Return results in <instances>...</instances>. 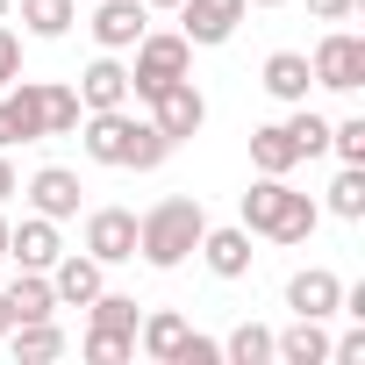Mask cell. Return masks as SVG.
<instances>
[{"instance_id": "6da1fadb", "label": "cell", "mask_w": 365, "mask_h": 365, "mask_svg": "<svg viewBox=\"0 0 365 365\" xmlns=\"http://www.w3.org/2000/svg\"><path fill=\"white\" fill-rule=\"evenodd\" d=\"M86 158L93 165H129V172H158L172 158V136L158 122H136L129 108H93L86 122Z\"/></svg>"}, {"instance_id": "7a4b0ae2", "label": "cell", "mask_w": 365, "mask_h": 365, "mask_svg": "<svg viewBox=\"0 0 365 365\" xmlns=\"http://www.w3.org/2000/svg\"><path fill=\"white\" fill-rule=\"evenodd\" d=\"M201 230H208V215H201V201H187V194H172V201H158L143 222H136V251L158 265V272H172V265H187L194 251H201Z\"/></svg>"}, {"instance_id": "3957f363", "label": "cell", "mask_w": 365, "mask_h": 365, "mask_svg": "<svg viewBox=\"0 0 365 365\" xmlns=\"http://www.w3.org/2000/svg\"><path fill=\"white\" fill-rule=\"evenodd\" d=\"M244 230H251V237H272V244H308V237H315V201L294 194L287 179L258 172V187L244 194Z\"/></svg>"}, {"instance_id": "277c9868", "label": "cell", "mask_w": 365, "mask_h": 365, "mask_svg": "<svg viewBox=\"0 0 365 365\" xmlns=\"http://www.w3.org/2000/svg\"><path fill=\"white\" fill-rule=\"evenodd\" d=\"M129 51H136V72H129V93L136 101H150L172 79H187V65H194V43L187 36H136Z\"/></svg>"}, {"instance_id": "5b68a950", "label": "cell", "mask_w": 365, "mask_h": 365, "mask_svg": "<svg viewBox=\"0 0 365 365\" xmlns=\"http://www.w3.org/2000/svg\"><path fill=\"white\" fill-rule=\"evenodd\" d=\"M308 72H315V86H329V93H358V86H365V36H351V29L322 36L315 58H308Z\"/></svg>"}, {"instance_id": "8992f818", "label": "cell", "mask_w": 365, "mask_h": 365, "mask_svg": "<svg viewBox=\"0 0 365 365\" xmlns=\"http://www.w3.org/2000/svg\"><path fill=\"white\" fill-rule=\"evenodd\" d=\"M150 122H158L172 143H187V136H201L208 101L194 93V79H172V86H158V93H150Z\"/></svg>"}, {"instance_id": "52a82bcc", "label": "cell", "mask_w": 365, "mask_h": 365, "mask_svg": "<svg viewBox=\"0 0 365 365\" xmlns=\"http://www.w3.org/2000/svg\"><path fill=\"white\" fill-rule=\"evenodd\" d=\"M43 136V79H15L0 93V150L8 143H36Z\"/></svg>"}, {"instance_id": "ba28073f", "label": "cell", "mask_w": 365, "mask_h": 365, "mask_svg": "<svg viewBox=\"0 0 365 365\" xmlns=\"http://www.w3.org/2000/svg\"><path fill=\"white\" fill-rule=\"evenodd\" d=\"M244 8H251V0H179V22H187L179 36H187V43H230L237 22H244Z\"/></svg>"}, {"instance_id": "9c48e42d", "label": "cell", "mask_w": 365, "mask_h": 365, "mask_svg": "<svg viewBox=\"0 0 365 365\" xmlns=\"http://www.w3.org/2000/svg\"><path fill=\"white\" fill-rule=\"evenodd\" d=\"M86 258H101V265L136 258V215L129 208H93L86 215Z\"/></svg>"}, {"instance_id": "30bf717a", "label": "cell", "mask_w": 365, "mask_h": 365, "mask_svg": "<svg viewBox=\"0 0 365 365\" xmlns=\"http://www.w3.org/2000/svg\"><path fill=\"white\" fill-rule=\"evenodd\" d=\"M58 251H65V244H58V222H51V215H29L22 230H8V258H15L22 272H51Z\"/></svg>"}, {"instance_id": "8fae6325", "label": "cell", "mask_w": 365, "mask_h": 365, "mask_svg": "<svg viewBox=\"0 0 365 365\" xmlns=\"http://www.w3.org/2000/svg\"><path fill=\"white\" fill-rule=\"evenodd\" d=\"M51 294H58V308H86V301L101 294V258L58 251V265H51Z\"/></svg>"}, {"instance_id": "7c38bea8", "label": "cell", "mask_w": 365, "mask_h": 365, "mask_svg": "<svg viewBox=\"0 0 365 365\" xmlns=\"http://www.w3.org/2000/svg\"><path fill=\"white\" fill-rule=\"evenodd\" d=\"M336 301H344V279L322 272V265H308V272L287 279V308H294V315H315V322H322V315H336Z\"/></svg>"}, {"instance_id": "4fadbf2b", "label": "cell", "mask_w": 365, "mask_h": 365, "mask_svg": "<svg viewBox=\"0 0 365 365\" xmlns=\"http://www.w3.org/2000/svg\"><path fill=\"white\" fill-rule=\"evenodd\" d=\"M29 201H36V215H51V222L79 215V172H65V165H43V172L29 179Z\"/></svg>"}, {"instance_id": "5bb4252c", "label": "cell", "mask_w": 365, "mask_h": 365, "mask_svg": "<svg viewBox=\"0 0 365 365\" xmlns=\"http://www.w3.org/2000/svg\"><path fill=\"white\" fill-rule=\"evenodd\" d=\"M143 36V0H101L93 8V43L101 51H129Z\"/></svg>"}, {"instance_id": "9a60e30c", "label": "cell", "mask_w": 365, "mask_h": 365, "mask_svg": "<svg viewBox=\"0 0 365 365\" xmlns=\"http://www.w3.org/2000/svg\"><path fill=\"white\" fill-rule=\"evenodd\" d=\"M201 258L215 279H244L251 272V230H201Z\"/></svg>"}, {"instance_id": "2e32d148", "label": "cell", "mask_w": 365, "mask_h": 365, "mask_svg": "<svg viewBox=\"0 0 365 365\" xmlns=\"http://www.w3.org/2000/svg\"><path fill=\"white\" fill-rule=\"evenodd\" d=\"M308 86H315V72H308V58H301V51H272V58H265V93H272V101L301 108V101H308Z\"/></svg>"}, {"instance_id": "e0dca14e", "label": "cell", "mask_w": 365, "mask_h": 365, "mask_svg": "<svg viewBox=\"0 0 365 365\" xmlns=\"http://www.w3.org/2000/svg\"><path fill=\"white\" fill-rule=\"evenodd\" d=\"M79 108H129V72L115 58H93L79 72Z\"/></svg>"}, {"instance_id": "ac0fdd59", "label": "cell", "mask_w": 365, "mask_h": 365, "mask_svg": "<svg viewBox=\"0 0 365 365\" xmlns=\"http://www.w3.org/2000/svg\"><path fill=\"white\" fill-rule=\"evenodd\" d=\"M251 165H258V172H272V179H287V172L301 165V150H294L287 122H265V129H251Z\"/></svg>"}, {"instance_id": "d6986e66", "label": "cell", "mask_w": 365, "mask_h": 365, "mask_svg": "<svg viewBox=\"0 0 365 365\" xmlns=\"http://www.w3.org/2000/svg\"><path fill=\"white\" fill-rule=\"evenodd\" d=\"M272 358H287V365H322V358H329L322 322H315V315H294V329H287V336H272Z\"/></svg>"}, {"instance_id": "ffe728a7", "label": "cell", "mask_w": 365, "mask_h": 365, "mask_svg": "<svg viewBox=\"0 0 365 365\" xmlns=\"http://www.w3.org/2000/svg\"><path fill=\"white\" fill-rule=\"evenodd\" d=\"M51 308H58V294H51L43 272H22V279L8 287V315H15V322H43Z\"/></svg>"}, {"instance_id": "44dd1931", "label": "cell", "mask_w": 365, "mask_h": 365, "mask_svg": "<svg viewBox=\"0 0 365 365\" xmlns=\"http://www.w3.org/2000/svg\"><path fill=\"white\" fill-rule=\"evenodd\" d=\"M58 351H65V329H58L51 315H43V322H15V358H22V365H51Z\"/></svg>"}, {"instance_id": "7402d4cb", "label": "cell", "mask_w": 365, "mask_h": 365, "mask_svg": "<svg viewBox=\"0 0 365 365\" xmlns=\"http://www.w3.org/2000/svg\"><path fill=\"white\" fill-rule=\"evenodd\" d=\"M329 215L365 222V165H344V172L329 179Z\"/></svg>"}, {"instance_id": "603a6c76", "label": "cell", "mask_w": 365, "mask_h": 365, "mask_svg": "<svg viewBox=\"0 0 365 365\" xmlns=\"http://www.w3.org/2000/svg\"><path fill=\"white\" fill-rule=\"evenodd\" d=\"M187 344V315H172V308H158L150 322H143V351L158 358V365H172V351Z\"/></svg>"}, {"instance_id": "cb8c5ba5", "label": "cell", "mask_w": 365, "mask_h": 365, "mask_svg": "<svg viewBox=\"0 0 365 365\" xmlns=\"http://www.w3.org/2000/svg\"><path fill=\"white\" fill-rule=\"evenodd\" d=\"M72 129H79V93L43 79V136H72Z\"/></svg>"}, {"instance_id": "d4e9b609", "label": "cell", "mask_w": 365, "mask_h": 365, "mask_svg": "<svg viewBox=\"0 0 365 365\" xmlns=\"http://www.w3.org/2000/svg\"><path fill=\"white\" fill-rule=\"evenodd\" d=\"M22 22H29V36H65L79 22V8L72 0H22Z\"/></svg>"}, {"instance_id": "484cf974", "label": "cell", "mask_w": 365, "mask_h": 365, "mask_svg": "<svg viewBox=\"0 0 365 365\" xmlns=\"http://www.w3.org/2000/svg\"><path fill=\"white\" fill-rule=\"evenodd\" d=\"M86 308H93V329H115V336H136V301H129V294H108V287H101V294H93Z\"/></svg>"}, {"instance_id": "4316f807", "label": "cell", "mask_w": 365, "mask_h": 365, "mask_svg": "<svg viewBox=\"0 0 365 365\" xmlns=\"http://www.w3.org/2000/svg\"><path fill=\"white\" fill-rule=\"evenodd\" d=\"M287 136H294V150H301V158H322V150H329V122H322V115H308V101L287 115Z\"/></svg>"}, {"instance_id": "83f0119b", "label": "cell", "mask_w": 365, "mask_h": 365, "mask_svg": "<svg viewBox=\"0 0 365 365\" xmlns=\"http://www.w3.org/2000/svg\"><path fill=\"white\" fill-rule=\"evenodd\" d=\"M222 358H237V365H265V358H272V329L237 322V329H230V344H222Z\"/></svg>"}, {"instance_id": "f1b7e54d", "label": "cell", "mask_w": 365, "mask_h": 365, "mask_svg": "<svg viewBox=\"0 0 365 365\" xmlns=\"http://www.w3.org/2000/svg\"><path fill=\"white\" fill-rule=\"evenodd\" d=\"M329 150H336L344 165H365V115H351V122H336V129H329Z\"/></svg>"}, {"instance_id": "f546056e", "label": "cell", "mask_w": 365, "mask_h": 365, "mask_svg": "<svg viewBox=\"0 0 365 365\" xmlns=\"http://www.w3.org/2000/svg\"><path fill=\"white\" fill-rule=\"evenodd\" d=\"M129 344H136V336H115V329H93V336H86V358H93V365H122V358H129Z\"/></svg>"}, {"instance_id": "4dcf8cb0", "label": "cell", "mask_w": 365, "mask_h": 365, "mask_svg": "<svg viewBox=\"0 0 365 365\" xmlns=\"http://www.w3.org/2000/svg\"><path fill=\"white\" fill-rule=\"evenodd\" d=\"M215 358H222V344L215 336H194V329H187V344L172 351V365H215Z\"/></svg>"}, {"instance_id": "1f68e13d", "label": "cell", "mask_w": 365, "mask_h": 365, "mask_svg": "<svg viewBox=\"0 0 365 365\" xmlns=\"http://www.w3.org/2000/svg\"><path fill=\"white\" fill-rule=\"evenodd\" d=\"M15 79H22V43H15L8 29H0V93H8Z\"/></svg>"}, {"instance_id": "d6a6232c", "label": "cell", "mask_w": 365, "mask_h": 365, "mask_svg": "<svg viewBox=\"0 0 365 365\" xmlns=\"http://www.w3.org/2000/svg\"><path fill=\"white\" fill-rule=\"evenodd\" d=\"M308 15H315V22H351L358 0H308Z\"/></svg>"}, {"instance_id": "836d02e7", "label": "cell", "mask_w": 365, "mask_h": 365, "mask_svg": "<svg viewBox=\"0 0 365 365\" xmlns=\"http://www.w3.org/2000/svg\"><path fill=\"white\" fill-rule=\"evenodd\" d=\"M329 358H344V365H365V329H351L344 344H329Z\"/></svg>"}, {"instance_id": "e575fe53", "label": "cell", "mask_w": 365, "mask_h": 365, "mask_svg": "<svg viewBox=\"0 0 365 365\" xmlns=\"http://www.w3.org/2000/svg\"><path fill=\"white\" fill-rule=\"evenodd\" d=\"M8 194H15V165L0 158V201H8Z\"/></svg>"}, {"instance_id": "d590c367", "label": "cell", "mask_w": 365, "mask_h": 365, "mask_svg": "<svg viewBox=\"0 0 365 365\" xmlns=\"http://www.w3.org/2000/svg\"><path fill=\"white\" fill-rule=\"evenodd\" d=\"M15 329V315H8V294H0V336H8Z\"/></svg>"}, {"instance_id": "8d00e7d4", "label": "cell", "mask_w": 365, "mask_h": 365, "mask_svg": "<svg viewBox=\"0 0 365 365\" xmlns=\"http://www.w3.org/2000/svg\"><path fill=\"white\" fill-rule=\"evenodd\" d=\"M143 8H179V0H143Z\"/></svg>"}, {"instance_id": "74e56055", "label": "cell", "mask_w": 365, "mask_h": 365, "mask_svg": "<svg viewBox=\"0 0 365 365\" xmlns=\"http://www.w3.org/2000/svg\"><path fill=\"white\" fill-rule=\"evenodd\" d=\"M0 258H8V222H0Z\"/></svg>"}, {"instance_id": "f35d334b", "label": "cell", "mask_w": 365, "mask_h": 365, "mask_svg": "<svg viewBox=\"0 0 365 365\" xmlns=\"http://www.w3.org/2000/svg\"><path fill=\"white\" fill-rule=\"evenodd\" d=\"M251 8H279V0H251Z\"/></svg>"}, {"instance_id": "ab89813d", "label": "cell", "mask_w": 365, "mask_h": 365, "mask_svg": "<svg viewBox=\"0 0 365 365\" xmlns=\"http://www.w3.org/2000/svg\"><path fill=\"white\" fill-rule=\"evenodd\" d=\"M8 8H15V0H0V15H8Z\"/></svg>"}]
</instances>
